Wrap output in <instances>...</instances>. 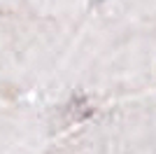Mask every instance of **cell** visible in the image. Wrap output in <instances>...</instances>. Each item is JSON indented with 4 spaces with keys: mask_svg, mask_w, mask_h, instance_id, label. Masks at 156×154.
Masks as SVG:
<instances>
[{
    "mask_svg": "<svg viewBox=\"0 0 156 154\" xmlns=\"http://www.w3.org/2000/svg\"><path fill=\"white\" fill-rule=\"evenodd\" d=\"M54 108L47 101L0 105V154H40L58 133Z\"/></svg>",
    "mask_w": 156,
    "mask_h": 154,
    "instance_id": "1",
    "label": "cell"
}]
</instances>
